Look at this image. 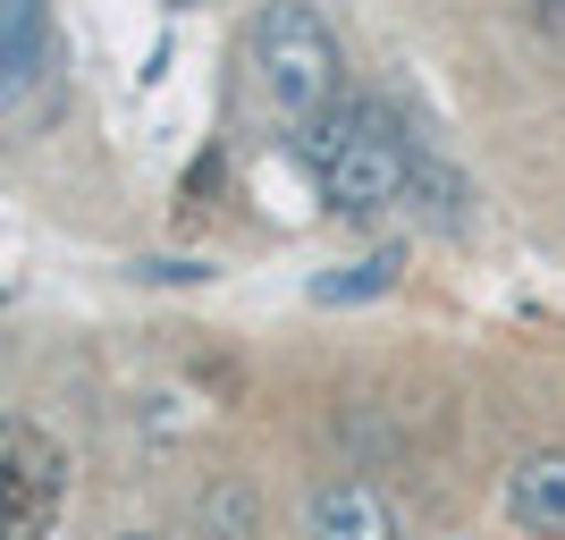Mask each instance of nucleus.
Here are the masks:
<instances>
[{
    "label": "nucleus",
    "instance_id": "7ed1b4c3",
    "mask_svg": "<svg viewBox=\"0 0 565 540\" xmlns=\"http://www.w3.org/2000/svg\"><path fill=\"white\" fill-rule=\"evenodd\" d=\"M60 490H68L60 447L34 423H0V540H43L60 516Z\"/></svg>",
    "mask_w": 565,
    "mask_h": 540
},
{
    "label": "nucleus",
    "instance_id": "9d476101",
    "mask_svg": "<svg viewBox=\"0 0 565 540\" xmlns=\"http://www.w3.org/2000/svg\"><path fill=\"white\" fill-rule=\"evenodd\" d=\"M548 9H557V0H548Z\"/></svg>",
    "mask_w": 565,
    "mask_h": 540
},
{
    "label": "nucleus",
    "instance_id": "0eeeda50",
    "mask_svg": "<svg viewBox=\"0 0 565 540\" xmlns=\"http://www.w3.org/2000/svg\"><path fill=\"white\" fill-rule=\"evenodd\" d=\"M397 245H380V254H363L354 262V271H330V279H312V296H321V305H363V296H388V287H397Z\"/></svg>",
    "mask_w": 565,
    "mask_h": 540
},
{
    "label": "nucleus",
    "instance_id": "f03ea898",
    "mask_svg": "<svg viewBox=\"0 0 565 540\" xmlns=\"http://www.w3.org/2000/svg\"><path fill=\"white\" fill-rule=\"evenodd\" d=\"M254 76H262V94L279 102L287 118H312V110H330L338 102V34L330 18L312 9V0H270L254 18Z\"/></svg>",
    "mask_w": 565,
    "mask_h": 540
},
{
    "label": "nucleus",
    "instance_id": "39448f33",
    "mask_svg": "<svg viewBox=\"0 0 565 540\" xmlns=\"http://www.w3.org/2000/svg\"><path fill=\"white\" fill-rule=\"evenodd\" d=\"M507 516L532 540H565V447H532L507 473Z\"/></svg>",
    "mask_w": 565,
    "mask_h": 540
},
{
    "label": "nucleus",
    "instance_id": "f257e3e1",
    "mask_svg": "<svg viewBox=\"0 0 565 540\" xmlns=\"http://www.w3.org/2000/svg\"><path fill=\"white\" fill-rule=\"evenodd\" d=\"M305 161L321 178V203L330 212H388L405 187H414V144L388 110L372 102H330V110L305 118Z\"/></svg>",
    "mask_w": 565,
    "mask_h": 540
},
{
    "label": "nucleus",
    "instance_id": "20e7f679",
    "mask_svg": "<svg viewBox=\"0 0 565 540\" xmlns=\"http://www.w3.org/2000/svg\"><path fill=\"white\" fill-rule=\"evenodd\" d=\"M305 540H397V507L372 481H321L305 507Z\"/></svg>",
    "mask_w": 565,
    "mask_h": 540
},
{
    "label": "nucleus",
    "instance_id": "1a4fd4ad",
    "mask_svg": "<svg viewBox=\"0 0 565 540\" xmlns=\"http://www.w3.org/2000/svg\"><path fill=\"white\" fill-rule=\"evenodd\" d=\"M127 540H152V532H127Z\"/></svg>",
    "mask_w": 565,
    "mask_h": 540
},
{
    "label": "nucleus",
    "instance_id": "6e6552de",
    "mask_svg": "<svg viewBox=\"0 0 565 540\" xmlns=\"http://www.w3.org/2000/svg\"><path fill=\"white\" fill-rule=\"evenodd\" d=\"M203 523H212V532H228V540L254 532V498H245V481H228V490L203 498Z\"/></svg>",
    "mask_w": 565,
    "mask_h": 540
},
{
    "label": "nucleus",
    "instance_id": "423d86ee",
    "mask_svg": "<svg viewBox=\"0 0 565 540\" xmlns=\"http://www.w3.org/2000/svg\"><path fill=\"white\" fill-rule=\"evenodd\" d=\"M43 43H51V9L43 0H0V102L43 68Z\"/></svg>",
    "mask_w": 565,
    "mask_h": 540
}]
</instances>
